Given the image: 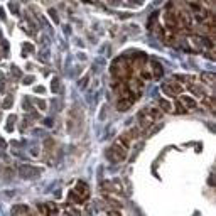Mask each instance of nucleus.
Listing matches in <instances>:
<instances>
[{
	"mask_svg": "<svg viewBox=\"0 0 216 216\" xmlns=\"http://www.w3.org/2000/svg\"><path fill=\"white\" fill-rule=\"evenodd\" d=\"M69 197L74 201V203H83V201H86L89 197V189L88 186L85 184V182H78L74 189L69 193Z\"/></svg>",
	"mask_w": 216,
	"mask_h": 216,
	"instance_id": "f257e3e1",
	"label": "nucleus"
},
{
	"mask_svg": "<svg viewBox=\"0 0 216 216\" xmlns=\"http://www.w3.org/2000/svg\"><path fill=\"white\" fill-rule=\"evenodd\" d=\"M19 174L24 179H34L41 174V171L37 167H32V166H20L19 167Z\"/></svg>",
	"mask_w": 216,
	"mask_h": 216,
	"instance_id": "f03ea898",
	"label": "nucleus"
},
{
	"mask_svg": "<svg viewBox=\"0 0 216 216\" xmlns=\"http://www.w3.org/2000/svg\"><path fill=\"white\" fill-rule=\"evenodd\" d=\"M111 147H113V149H115V150L118 152V155L122 157V160H125V159H127V154H128V144L125 142V140L118 138V140L115 142V144H113V145H111Z\"/></svg>",
	"mask_w": 216,
	"mask_h": 216,
	"instance_id": "7ed1b4c3",
	"label": "nucleus"
},
{
	"mask_svg": "<svg viewBox=\"0 0 216 216\" xmlns=\"http://www.w3.org/2000/svg\"><path fill=\"white\" fill-rule=\"evenodd\" d=\"M107 159L110 160V162H122V157L118 155V152L113 147H110L107 150Z\"/></svg>",
	"mask_w": 216,
	"mask_h": 216,
	"instance_id": "20e7f679",
	"label": "nucleus"
},
{
	"mask_svg": "<svg viewBox=\"0 0 216 216\" xmlns=\"http://www.w3.org/2000/svg\"><path fill=\"white\" fill-rule=\"evenodd\" d=\"M181 103L186 108H189V110H194V108H196V101L191 98V96H187V95H182V96H181Z\"/></svg>",
	"mask_w": 216,
	"mask_h": 216,
	"instance_id": "39448f33",
	"label": "nucleus"
},
{
	"mask_svg": "<svg viewBox=\"0 0 216 216\" xmlns=\"http://www.w3.org/2000/svg\"><path fill=\"white\" fill-rule=\"evenodd\" d=\"M132 105H133V101L128 100V98H120L118 100V110H122V111H127Z\"/></svg>",
	"mask_w": 216,
	"mask_h": 216,
	"instance_id": "423d86ee",
	"label": "nucleus"
},
{
	"mask_svg": "<svg viewBox=\"0 0 216 216\" xmlns=\"http://www.w3.org/2000/svg\"><path fill=\"white\" fill-rule=\"evenodd\" d=\"M39 211L44 213V215H49V213H58V208L54 206L52 203H49V204H46V206H41Z\"/></svg>",
	"mask_w": 216,
	"mask_h": 216,
	"instance_id": "0eeeda50",
	"label": "nucleus"
},
{
	"mask_svg": "<svg viewBox=\"0 0 216 216\" xmlns=\"http://www.w3.org/2000/svg\"><path fill=\"white\" fill-rule=\"evenodd\" d=\"M152 66H154V78H160L162 73H164V69H162V66H160V63L152 61Z\"/></svg>",
	"mask_w": 216,
	"mask_h": 216,
	"instance_id": "6e6552de",
	"label": "nucleus"
},
{
	"mask_svg": "<svg viewBox=\"0 0 216 216\" xmlns=\"http://www.w3.org/2000/svg\"><path fill=\"white\" fill-rule=\"evenodd\" d=\"M12 213L14 215H25V213H29V208L27 206H20V204H17V206L12 208Z\"/></svg>",
	"mask_w": 216,
	"mask_h": 216,
	"instance_id": "1a4fd4ad",
	"label": "nucleus"
},
{
	"mask_svg": "<svg viewBox=\"0 0 216 216\" xmlns=\"http://www.w3.org/2000/svg\"><path fill=\"white\" fill-rule=\"evenodd\" d=\"M179 19L182 22V25L184 27H191V19H189V15L184 14V12H179Z\"/></svg>",
	"mask_w": 216,
	"mask_h": 216,
	"instance_id": "9d476101",
	"label": "nucleus"
},
{
	"mask_svg": "<svg viewBox=\"0 0 216 216\" xmlns=\"http://www.w3.org/2000/svg\"><path fill=\"white\" fill-rule=\"evenodd\" d=\"M201 79H204L206 83H215V74H211V73H201Z\"/></svg>",
	"mask_w": 216,
	"mask_h": 216,
	"instance_id": "9b49d317",
	"label": "nucleus"
},
{
	"mask_svg": "<svg viewBox=\"0 0 216 216\" xmlns=\"http://www.w3.org/2000/svg\"><path fill=\"white\" fill-rule=\"evenodd\" d=\"M51 91L56 95L59 91V79L58 78H52V81H51Z\"/></svg>",
	"mask_w": 216,
	"mask_h": 216,
	"instance_id": "f8f14e48",
	"label": "nucleus"
},
{
	"mask_svg": "<svg viewBox=\"0 0 216 216\" xmlns=\"http://www.w3.org/2000/svg\"><path fill=\"white\" fill-rule=\"evenodd\" d=\"M162 91L166 93L167 96H171V98H172V96H176V93H174V91L171 89V86H169L167 83H164V85H162Z\"/></svg>",
	"mask_w": 216,
	"mask_h": 216,
	"instance_id": "ddd939ff",
	"label": "nucleus"
},
{
	"mask_svg": "<svg viewBox=\"0 0 216 216\" xmlns=\"http://www.w3.org/2000/svg\"><path fill=\"white\" fill-rule=\"evenodd\" d=\"M159 105L162 107V111H171V103L167 101V100H159Z\"/></svg>",
	"mask_w": 216,
	"mask_h": 216,
	"instance_id": "4468645a",
	"label": "nucleus"
},
{
	"mask_svg": "<svg viewBox=\"0 0 216 216\" xmlns=\"http://www.w3.org/2000/svg\"><path fill=\"white\" fill-rule=\"evenodd\" d=\"M167 85H169V86H171V89H172V91H174V93H176V95H179V93H181V91H182V88H181V86H179V85H177V83H174V81H172V83H167Z\"/></svg>",
	"mask_w": 216,
	"mask_h": 216,
	"instance_id": "2eb2a0df",
	"label": "nucleus"
},
{
	"mask_svg": "<svg viewBox=\"0 0 216 216\" xmlns=\"http://www.w3.org/2000/svg\"><path fill=\"white\" fill-rule=\"evenodd\" d=\"M203 103L206 105L209 110H213L215 108V103H213V98H206V96H203Z\"/></svg>",
	"mask_w": 216,
	"mask_h": 216,
	"instance_id": "dca6fc26",
	"label": "nucleus"
},
{
	"mask_svg": "<svg viewBox=\"0 0 216 216\" xmlns=\"http://www.w3.org/2000/svg\"><path fill=\"white\" fill-rule=\"evenodd\" d=\"M191 91H193V93H194L196 96H201V98L204 96V89H201V88H196V86H193V88H191Z\"/></svg>",
	"mask_w": 216,
	"mask_h": 216,
	"instance_id": "f3484780",
	"label": "nucleus"
},
{
	"mask_svg": "<svg viewBox=\"0 0 216 216\" xmlns=\"http://www.w3.org/2000/svg\"><path fill=\"white\" fill-rule=\"evenodd\" d=\"M7 122H9V123H7V130H12V128H14V122H15V115H12V117H9V120H7Z\"/></svg>",
	"mask_w": 216,
	"mask_h": 216,
	"instance_id": "a211bd4d",
	"label": "nucleus"
},
{
	"mask_svg": "<svg viewBox=\"0 0 216 216\" xmlns=\"http://www.w3.org/2000/svg\"><path fill=\"white\" fill-rule=\"evenodd\" d=\"M14 103V100H12V96H7V98L3 100V108H10V105Z\"/></svg>",
	"mask_w": 216,
	"mask_h": 216,
	"instance_id": "6ab92c4d",
	"label": "nucleus"
},
{
	"mask_svg": "<svg viewBox=\"0 0 216 216\" xmlns=\"http://www.w3.org/2000/svg\"><path fill=\"white\" fill-rule=\"evenodd\" d=\"M176 108H177V110H176L177 113H184V111H186V108H184V105H182L181 101H179V103L176 105Z\"/></svg>",
	"mask_w": 216,
	"mask_h": 216,
	"instance_id": "aec40b11",
	"label": "nucleus"
},
{
	"mask_svg": "<svg viewBox=\"0 0 216 216\" xmlns=\"http://www.w3.org/2000/svg\"><path fill=\"white\" fill-rule=\"evenodd\" d=\"M36 105L39 107V110H46V101H44V100H37Z\"/></svg>",
	"mask_w": 216,
	"mask_h": 216,
	"instance_id": "412c9836",
	"label": "nucleus"
},
{
	"mask_svg": "<svg viewBox=\"0 0 216 216\" xmlns=\"http://www.w3.org/2000/svg\"><path fill=\"white\" fill-rule=\"evenodd\" d=\"M32 81H34V76H27V78H24V85H32Z\"/></svg>",
	"mask_w": 216,
	"mask_h": 216,
	"instance_id": "4be33fe9",
	"label": "nucleus"
},
{
	"mask_svg": "<svg viewBox=\"0 0 216 216\" xmlns=\"http://www.w3.org/2000/svg\"><path fill=\"white\" fill-rule=\"evenodd\" d=\"M9 7H10V10H14V12H17V10H19V7H17V3H15V2H10Z\"/></svg>",
	"mask_w": 216,
	"mask_h": 216,
	"instance_id": "5701e85b",
	"label": "nucleus"
},
{
	"mask_svg": "<svg viewBox=\"0 0 216 216\" xmlns=\"http://www.w3.org/2000/svg\"><path fill=\"white\" fill-rule=\"evenodd\" d=\"M24 51H29V52H32V51H34V46H32V44H29V42H27V44L24 46Z\"/></svg>",
	"mask_w": 216,
	"mask_h": 216,
	"instance_id": "b1692460",
	"label": "nucleus"
},
{
	"mask_svg": "<svg viewBox=\"0 0 216 216\" xmlns=\"http://www.w3.org/2000/svg\"><path fill=\"white\" fill-rule=\"evenodd\" d=\"M142 78H144V79H150V78H152V74L147 73V71H142Z\"/></svg>",
	"mask_w": 216,
	"mask_h": 216,
	"instance_id": "393cba45",
	"label": "nucleus"
},
{
	"mask_svg": "<svg viewBox=\"0 0 216 216\" xmlns=\"http://www.w3.org/2000/svg\"><path fill=\"white\" fill-rule=\"evenodd\" d=\"M51 17L54 19V22H56V24L59 22V19H58V15H56V12H54V10H51Z\"/></svg>",
	"mask_w": 216,
	"mask_h": 216,
	"instance_id": "a878e982",
	"label": "nucleus"
},
{
	"mask_svg": "<svg viewBox=\"0 0 216 216\" xmlns=\"http://www.w3.org/2000/svg\"><path fill=\"white\" fill-rule=\"evenodd\" d=\"M86 83H88V76H85V78L81 79V88H85V86H86Z\"/></svg>",
	"mask_w": 216,
	"mask_h": 216,
	"instance_id": "bb28decb",
	"label": "nucleus"
},
{
	"mask_svg": "<svg viewBox=\"0 0 216 216\" xmlns=\"http://www.w3.org/2000/svg\"><path fill=\"white\" fill-rule=\"evenodd\" d=\"M14 74H15V76H20V71L15 68V66H14Z\"/></svg>",
	"mask_w": 216,
	"mask_h": 216,
	"instance_id": "cd10ccee",
	"label": "nucleus"
},
{
	"mask_svg": "<svg viewBox=\"0 0 216 216\" xmlns=\"http://www.w3.org/2000/svg\"><path fill=\"white\" fill-rule=\"evenodd\" d=\"M36 91H37V93H44V88H42V86H37V88H36Z\"/></svg>",
	"mask_w": 216,
	"mask_h": 216,
	"instance_id": "c85d7f7f",
	"label": "nucleus"
},
{
	"mask_svg": "<svg viewBox=\"0 0 216 216\" xmlns=\"http://www.w3.org/2000/svg\"><path fill=\"white\" fill-rule=\"evenodd\" d=\"M110 3H111V5H118V3H120V0H110Z\"/></svg>",
	"mask_w": 216,
	"mask_h": 216,
	"instance_id": "c756f323",
	"label": "nucleus"
},
{
	"mask_svg": "<svg viewBox=\"0 0 216 216\" xmlns=\"http://www.w3.org/2000/svg\"><path fill=\"white\" fill-rule=\"evenodd\" d=\"M0 147H2V149H5V142H3L2 138H0Z\"/></svg>",
	"mask_w": 216,
	"mask_h": 216,
	"instance_id": "7c9ffc66",
	"label": "nucleus"
}]
</instances>
